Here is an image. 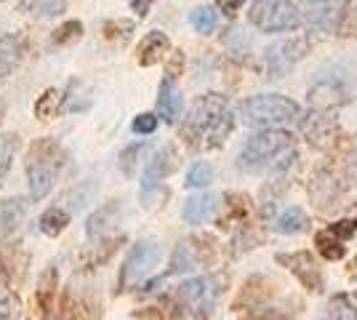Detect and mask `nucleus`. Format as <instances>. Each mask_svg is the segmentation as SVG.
I'll list each match as a JSON object with an SVG mask.
<instances>
[{"label":"nucleus","mask_w":357,"mask_h":320,"mask_svg":"<svg viewBox=\"0 0 357 320\" xmlns=\"http://www.w3.org/2000/svg\"><path fill=\"white\" fill-rule=\"evenodd\" d=\"M24 51H27V43L22 35H16V32L0 35V77L14 75L24 59Z\"/></svg>","instance_id":"obj_18"},{"label":"nucleus","mask_w":357,"mask_h":320,"mask_svg":"<svg viewBox=\"0 0 357 320\" xmlns=\"http://www.w3.org/2000/svg\"><path fill=\"white\" fill-rule=\"evenodd\" d=\"M307 227H310V216L301 206H288L275 219V232H280V235H298Z\"/></svg>","instance_id":"obj_25"},{"label":"nucleus","mask_w":357,"mask_h":320,"mask_svg":"<svg viewBox=\"0 0 357 320\" xmlns=\"http://www.w3.org/2000/svg\"><path fill=\"white\" fill-rule=\"evenodd\" d=\"M222 43L229 54L243 56V54H248V51H251V35H248L245 30H240V27H229V30L224 32Z\"/></svg>","instance_id":"obj_35"},{"label":"nucleus","mask_w":357,"mask_h":320,"mask_svg":"<svg viewBox=\"0 0 357 320\" xmlns=\"http://www.w3.org/2000/svg\"><path fill=\"white\" fill-rule=\"evenodd\" d=\"M326 320H357V307L349 305V296H333L331 305H328Z\"/></svg>","instance_id":"obj_37"},{"label":"nucleus","mask_w":357,"mask_h":320,"mask_svg":"<svg viewBox=\"0 0 357 320\" xmlns=\"http://www.w3.org/2000/svg\"><path fill=\"white\" fill-rule=\"evenodd\" d=\"M158 261H160V243L158 241H139L128 251V259H126L123 270H120L118 289L126 291L131 289V286H136V283H142L158 267Z\"/></svg>","instance_id":"obj_12"},{"label":"nucleus","mask_w":357,"mask_h":320,"mask_svg":"<svg viewBox=\"0 0 357 320\" xmlns=\"http://www.w3.org/2000/svg\"><path fill=\"white\" fill-rule=\"evenodd\" d=\"M80 38H83V24L77 19H70V22H64L61 27H56V30L51 32V43L56 48L70 46V43L80 40Z\"/></svg>","instance_id":"obj_34"},{"label":"nucleus","mask_w":357,"mask_h":320,"mask_svg":"<svg viewBox=\"0 0 357 320\" xmlns=\"http://www.w3.org/2000/svg\"><path fill=\"white\" fill-rule=\"evenodd\" d=\"M181 70H184V54H181V51H174V54H171V61H168V67H165V75L176 80V77L181 75Z\"/></svg>","instance_id":"obj_43"},{"label":"nucleus","mask_w":357,"mask_h":320,"mask_svg":"<svg viewBox=\"0 0 357 320\" xmlns=\"http://www.w3.org/2000/svg\"><path fill=\"white\" fill-rule=\"evenodd\" d=\"M301 134L314 150H333L342 139L339 121L331 109H310L307 118H301Z\"/></svg>","instance_id":"obj_13"},{"label":"nucleus","mask_w":357,"mask_h":320,"mask_svg":"<svg viewBox=\"0 0 357 320\" xmlns=\"http://www.w3.org/2000/svg\"><path fill=\"white\" fill-rule=\"evenodd\" d=\"M211 182H213V168H211V163L197 160V163H192L190 171H187L184 187H187V190H206Z\"/></svg>","instance_id":"obj_31"},{"label":"nucleus","mask_w":357,"mask_h":320,"mask_svg":"<svg viewBox=\"0 0 357 320\" xmlns=\"http://www.w3.org/2000/svg\"><path fill=\"white\" fill-rule=\"evenodd\" d=\"M190 22H192L195 32L200 35H211V32L219 27V14L211 8V6H200L190 14Z\"/></svg>","instance_id":"obj_33"},{"label":"nucleus","mask_w":357,"mask_h":320,"mask_svg":"<svg viewBox=\"0 0 357 320\" xmlns=\"http://www.w3.org/2000/svg\"><path fill=\"white\" fill-rule=\"evenodd\" d=\"M152 3H155V0H131V8L136 11L139 19H144V16L149 14V8H152Z\"/></svg>","instance_id":"obj_45"},{"label":"nucleus","mask_w":357,"mask_h":320,"mask_svg":"<svg viewBox=\"0 0 357 320\" xmlns=\"http://www.w3.org/2000/svg\"><path fill=\"white\" fill-rule=\"evenodd\" d=\"M349 190L347 174L339 171L336 166H323L314 171V176L310 179V198H312L317 211H336L342 206L344 195Z\"/></svg>","instance_id":"obj_9"},{"label":"nucleus","mask_w":357,"mask_h":320,"mask_svg":"<svg viewBox=\"0 0 357 320\" xmlns=\"http://www.w3.org/2000/svg\"><path fill=\"white\" fill-rule=\"evenodd\" d=\"M131 128H134V134H139V137H149V134H155V128H158V115H155V112H142V115L134 118Z\"/></svg>","instance_id":"obj_40"},{"label":"nucleus","mask_w":357,"mask_h":320,"mask_svg":"<svg viewBox=\"0 0 357 320\" xmlns=\"http://www.w3.org/2000/svg\"><path fill=\"white\" fill-rule=\"evenodd\" d=\"M294 158H298L294 150V134H288L283 128H259L243 144L238 155V168L243 174H261V171L283 166Z\"/></svg>","instance_id":"obj_3"},{"label":"nucleus","mask_w":357,"mask_h":320,"mask_svg":"<svg viewBox=\"0 0 357 320\" xmlns=\"http://www.w3.org/2000/svg\"><path fill=\"white\" fill-rule=\"evenodd\" d=\"M238 115L251 128H280L301 118V107L280 93H256L240 105Z\"/></svg>","instance_id":"obj_5"},{"label":"nucleus","mask_w":357,"mask_h":320,"mask_svg":"<svg viewBox=\"0 0 357 320\" xmlns=\"http://www.w3.org/2000/svg\"><path fill=\"white\" fill-rule=\"evenodd\" d=\"M224 280L216 275H203V277H190L184 283H178L176 291L171 294V299L181 307V312L190 320H206L211 310L216 305L219 294H222Z\"/></svg>","instance_id":"obj_6"},{"label":"nucleus","mask_w":357,"mask_h":320,"mask_svg":"<svg viewBox=\"0 0 357 320\" xmlns=\"http://www.w3.org/2000/svg\"><path fill=\"white\" fill-rule=\"evenodd\" d=\"M314 245H317V254L328 261H339L347 257V245H344V241H339L328 227L320 229V232L314 235Z\"/></svg>","instance_id":"obj_27"},{"label":"nucleus","mask_w":357,"mask_h":320,"mask_svg":"<svg viewBox=\"0 0 357 320\" xmlns=\"http://www.w3.org/2000/svg\"><path fill=\"white\" fill-rule=\"evenodd\" d=\"M61 112V93L56 89H45L35 102V118L38 121H54Z\"/></svg>","instance_id":"obj_28"},{"label":"nucleus","mask_w":357,"mask_h":320,"mask_svg":"<svg viewBox=\"0 0 357 320\" xmlns=\"http://www.w3.org/2000/svg\"><path fill=\"white\" fill-rule=\"evenodd\" d=\"M11 286V280H8V275H6V270H3V264H0V294Z\"/></svg>","instance_id":"obj_46"},{"label":"nucleus","mask_w":357,"mask_h":320,"mask_svg":"<svg viewBox=\"0 0 357 320\" xmlns=\"http://www.w3.org/2000/svg\"><path fill=\"white\" fill-rule=\"evenodd\" d=\"M219 203H222V198H219V195H211V192L192 195V198L184 200L181 219H184L187 224H206V222H211V219L219 213Z\"/></svg>","instance_id":"obj_17"},{"label":"nucleus","mask_w":357,"mask_h":320,"mask_svg":"<svg viewBox=\"0 0 357 320\" xmlns=\"http://www.w3.org/2000/svg\"><path fill=\"white\" fill-rule=\"evenodd\" d=\"M165 54H171V40H168V35L160 32V30L144 35V38H142V43H139V48H136V59H139L142 67H152V64H158Z\"/></svg>","instance_id":"obj_21"},{"label":"nucleus","mask_w":357,"mask_h":320,"mask_svg":"<svg viewBox=\"0 0 357 320\" xmlns=\"http://www.w3.org/2000/svg\"><path fill=\"white\" fill-rule=\"evenodd\" d=\"M0 320H27L24 305H22V299L16 294L0 296Z\"/></svg>","instance_id":"obj_38"},{"label":"nucleus","mask_w":357,"mask_h":320,"mask_svg":"<svg viewBox=\"0 0 357 320\" xmlns=\"http://www.w3.org/2000/svg\"><path fill=\"white\" fill-rule=\"evenodd\" d=\"M310 48H312V43H310L307 35H291V38H285V40H280V43L269 46L267 54H264V70H267V77L269 80H278V77L288 75L298 61L310 54Z\"/></svg>","instance_id":"obj_11"},{"label":"nucleus","mask_w":357,"mask_h":320,"mask_svg":"<svg viewBox=\"0 0 357 320\" xmlns=\"http://www.w3.org/2000/svg\"><path fill=\"white\" fill-rule=\"evenodd\" d=\"M349 0H301V24L314 32H336Z\"/></svg>","instance_id":"obj_15"},{"label":"nucleus","mask_w":357,"mask_h":320,"mask_svg":"<svg viewBox=\"0 0 357 320\" xmlns=\"http://www.w3.org/2000/svg\"><path fill=\"white\" fill-rule=\"evenodd\" d=\"M253 27L261 32H291L301 27V0H253L248 11Z\"/></svg>","instance_id":"obj_8"},{"label":"nucleus","mask_w":357,"mask_h":320,"mask_svg":"<svg viewBox=\"0 0 357 320\" xmlns=\"http://www.w3.org/2000/svg\"><path fill=\"white\" fill-rule=\"evenodd\" d=\"M142 153H144V144H131V147H126V150L120 153V171H123L126 176H134L136 163H139V155Z\"/></svg>","instance_id":"obj_39"},{"label":"nucleus","mask_w":357,"mask_h":320,"mask_svg":"<svg viewBox=\"0 0 357 320\" xmlns=\"http://www.w3.org/2000/svg\"><path fill=\"white\" fill-rule=\"evenodd\" d=\"M328 229H331L339 241L347 243V241L357 232V219H342V222H333V224H328Z\"/></svg>","instance_id":"obj_42"},{"label":"nucleus","mask_w":357,"mask_h":320,"mask_svg":"<svg viewBox=\"0 0 357 320\" xmlns=\"http://www.w3.org/2000/svg\"><path fill=\"white\" fill-rule=\"evenodd\" d=\"M19 11L38 19H54L67 11V0H19Z\"/></svg>","instance_id":"obj_26"},{"label":"nucleus","mask_w":357,"mask_h":320,"mask_svg":"<svg viewBox=\"0 0 357 320\" xmlns=\"http://www.w3.org/2000/svg\"><path fill=\"white\" fill-rule=\"evenodd\" d=\"M235 128V115L224 93H203L187 109L178 137L192 153L219 150Z\"/></svg>","instance_id":"obj_1"},{"label":"nucleus","mask_w":357,"mask_h":320,"mask_svg":"<svg viewBox=\"0 0 357 320\" xmlns=\"http://www.w3.org/2000/svg\"><path fill=\"white\" fill-rule=\"evenodd\" d=\"M70 224V213L61 211V208H48V211L40 216V232L48 235V238H59L61 232Z\"/></svg>","instance_id":"obj_29"},{"label":"nucleus","mask_w":357,"mask_h":320,"mask_svg":"<svg viewBox=\"0 0 357 320\" xmlns=\"http://www.w3.org/2000/svg\"><path fill=\"white\" fill-rule=\"evenodd\" d=\"M245 6V0H216V8L227 16H235Z\"/></svg>","instance_id":"obj_44"},{"label":"nucleus","mask_w":357,"mask_h":320,"mask_svg":"<svg viewBox=\"0 0 357 320\" xmlns=\"http://www.w3.org/2000/svg\"><path fill=\"white\" fill-rule=\"evenodd\" d=\"M283 286L256 275L251 277L235 299L232 310L243 320H296L301 315V299L283 294Z\"/></svg>","instance_id":"obj_2"},{"label":"nucleus","mask_w":357,"mask_h":320,"mask_svg":"<svg viewBox=\"0 0 357 320\" xmlns=\"http://www.w3.org/2000/svg\"><path fill=\"white\" fill-rule=\"evenodd\" d=\"M195 267V251L190 241H181L176 245V251H174V259H171V267H168V273L163 277H171V275H178V273H190Z\"/></svg>","instance_id":"obj_30"},{"label":"nucleus","mask_w":357,"mask_h":320,"mask_svg":"<svg viewBox=\"0 0 357 320\" xmlns=\"http://www.w3.org/2000/svg\"><path fill=\"white\" fill-rule=\"evenodd\" d=\"M102 32H105L107 40H112V43H126L134 35V22H128V19H109V22H105Z\"/></svg>","instance_id":"obj_36"},{"label":"nucleus","mask_w":357,"mask_h":320,"mask_svg":"<svg viewBox=\"0 0 357 320\" xmlns=\"http://www.w3.org/2000/svg\"><path fill=\"white\" fill-rule=\"evenodd\" d=\"M176 168H178V155H176V150H174L171 144L160 147L158 153L149 158L147 168H144V176H142V190L163 184L165 176H171V174H174Z\"/></svg>","instance_id":"obj_16"},{"label":"nucleus","mask_w":357,"mask_h":320,"mask_svg":"<svg viewBox=\"0 0 357 320\" xmlns=\"http://www.w3.org/2000/svg\"><path fill=\"white\" fill-rule=\"evenodd\" d=\"M3 115H6V105L0 102V121H3Z\"/></svg>","instance_id":"obj_48"},{"label":"nucleus","mask_w":357,"mask_h":320,"mask_svg":"<svg viewBox=\"0 0 357 320\" xmlns=\"http://www.w3.org/2000/svg\"><path fill=\"white\" fill-rule=\"evenodd\" d=\"M56 289H59V270L51 264L40 280H38V291H35V307H38V315L43 320L51 318L54 312V302H56Z\"/></svg>","instance_id":"obj_19"},{"label":"nucleus","mask_w":357,"mask_h":320,"mask_svg":"<svg viewBox=\"0 0 357 320\" xmlns=\"http://www.w3.org/2000/svg\"><path fill=\"white\" fill-rule=\"evenodd\" d=\"M355 93L352 77H347V73H339V70H331V75L326 73L312 83V89L307 91V102L312 105V109H333V107L349 105Z\"/></svg>","instance_id":"obj_10"},{"label":"nucleus","mask_w":357,"mask_h":320,"mask_svg":"<svg viewBox=\"0 0 357 320\" xmlns=\"http://www.w3.org/2000/svg\"><path fill=\"white\" fill-rule=\"evenodd\" d=\"M219 208H224V213L216 216L219 227H232V224H243V219L251 211V200L243 192H227L224 195V203H219Z\"/></svg>","instance_id":"obj_23"},{"label":"nucleus","mask_w":357,"mask_h":320,"mask_svg":"<svg viewBox=\"0 0 357 320\" xmlns=\"http://www.w3.org/2000/svg\"><path fill=\"white\" fill-rule=\"evenodd\" d=\"M118 216H120V200H112V203L102 206L99 211H93L89 216V222H86V235H89L91 241L105 238L107 232L118 224Z\"/></svg>","instance_id":"obj_24"},{"label":"nucleus","mask_w":357,"mask_h":320,"mask_svg":"<svg viewBox=\"0 0 357 320\" xmlns=\"http://www.w3.org/2000/svg\"><path fill=\"white\" fill-rule=\"evenodd\" d=\"M275 261L283 264L288 273L296 277L298 283L310 294H323L326 291V277L323 270L310 251H288V254H275Z\"/></svg>","instance_id":"obj_14"},{"label":"nucleus","mask_w":357,"mask_h":320,"mask_svg":"<svg viewBox=\"0 0 357 320\" xmlns=\"http://www.w3.org/2000/svg\"><path fill=\"white\" fill-rule=\"evenodd\" d=\"M67 166V153L56 139L40 137L35 139L27 150V160H24V171H27V182H30V198L43 200L54 184L59 179V174Z\"/></svg>","instance_id":"obj_4"},{"label":"nucleus","mask_w":357,"mask_h":320,"mask_svg":"<svg viewBox=\"0 0 357 320\" xmlns=\"http://www.w3.org/2000/svg\"><path fill=\"white\" fill-rule=\"evenodd\" d=\"M336 32H339L342 38H352V40H357V6L344 11L342 22H339V30Z\"/></svg>","instance_id":"obj_41"},{"label":"nucleus","mask_w":357,"mask_h":320,"mask_svg":"<svg viewBox=\"0 0 357 320\" xmlns=\"http://www.w3.org/2000/svg\"><path fill=\"white\" fill-rule=\"evenodd\" d=\"M352 166L357 168V137H355V150H352Z\"/></svg>","instance_id":"obj_47"},{"label":"nucleus","mask_w":357,"mask_h":320,"mask_svg":"<svg viewBox=\"0 0 357 320\" xmlns=\"http://www.w3.org/2000/svg\"><path fill=\"white\" fill-rule=\"evenodd\" d=\"M19 150V137L16 134H0V184L8 176L11 171V163H14V155Z\"/></svg>","instance_id":"obj_32"},{"label":"nucleus","mask_w":357,"mask_h":320,"mask_svg":"<svg viewBox=\"0 0 357 320\" xmlns=\"http://www.w3.org/2000/svg\"><path fill=\"white\" fill-rule=\"evenodd\" d=\"M102 296L99 289L83 275H75L59 296V310L54 320H102Z\"/></svg>","instance_id":"obj_7"},{"label":"nucleus","mask_w":357,"mask_h":320,"mask_svg":"<svg viewBox=\"0 0 357 320\" xmlns=\"http://www.w3.org/2000/svg\"><path fill=\"white\" fill-rule=\"evenodd\" d=\"M158 118H163L165 123H174L181 118V91H178L174 77H163L160 89H158Z\"/></svg>","instance_id":"obj_20"},{"label":"nucleus","mask_w":357,"mask_h":320,"mask_svg":"<svg viewBox=\"0 0 357 320\" xmlns=\"http://www.w3.org/2000/svg\"><path fill=\"white\" fill-rule=\"evenodd\" d=\"M27 216V203L22 198H6L0 200V245L14 235L19 224Z\"/></svg>","instance_id":"obj_22"}]
</instances>
